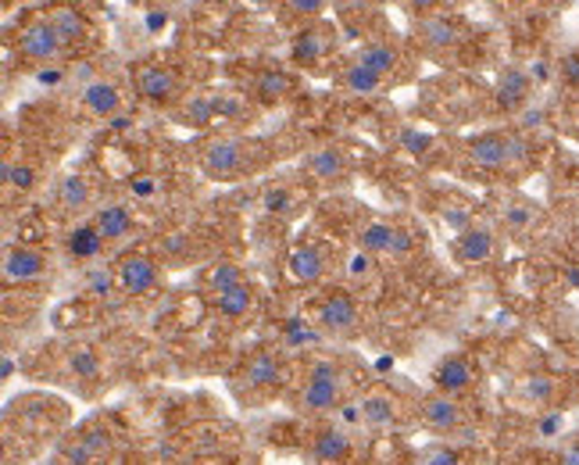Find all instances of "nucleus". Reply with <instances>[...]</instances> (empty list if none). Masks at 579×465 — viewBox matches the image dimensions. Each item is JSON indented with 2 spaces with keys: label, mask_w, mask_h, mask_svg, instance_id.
Returning <instances> with one entry per match:
<instances>
[{
  "label": "nucleus",
  "mask_w": 579,
  "mask_h": 465,
  "mask_svg": "<svg viewBox=\"0 0 579 465\" xmlns=\"http://www.w3.org/2000/svg\"><path fill=\"white\" fill-rule=\"evenodd\" d=\"M251 165V148L240 137H219L200 151V172L208 180H233Z\"/></svg>",
  "instance_id": "1"
},
{
  "label": "nucleus",
  "mask_w": 579,
  "mask_h": 465,
  "mask_svg": "<svg viewBox=\"0 0 579 465\" xmlns=\"http://www.w3.org/2000/svg\"><path fill=\"white\" fill-rule=\"evenodd\" d=\"M469 162L480 165L487 172H501V169H512L515 162H523L526 158V143L515 140L509 133H480L469 140Z\"/></svg>",
  "instance_id": "2"
},
{
  "label": "nucleus",
  "mask_w": 579,
  "mask_h": 465,
  "mask_svg": "<svg viewBox=\"0 0 579 465\" xmlns=\"http://www.w3.org/2000/svg\"><path fill=\"white\" fill-rule=\"evenodd\" d=\"M343 394V380H340V369L332 361H315L312 372H308V383L301 390V412H312V415H323L332 412L340 404Z\"/></svg>",
  "instance_id": "3"
},
{
  "label": "nucleus",
  "mask_w": 579,
  "mask_h": 465,
  "mask_svg": "<svg viewBox=\"0 0 579 465\" xmlns=\"http://www.w3.org/2000/svg\"><path fill=\"white\" fill-rule=\"evenodd\" d=\"M136 94L151 105H176L183 97V79L172 65H143L136 72Z\"/></svg>",
  "instance_id": "4"
},
{
  "label": "nucleus",
  "mask_w": 579,
  "mask_h": 465,
  "mask_svg": "<svg viewBox=\"0 0 579 465\" xmlns=\"http://www.w3.org/2000/svg\"><path fill=\"white\" fill-rule=\"evenodd\" d=\"M358 247L369 255H408L412 247V233L401 229L394 223H383V219H372L358 229Z\"/></svg>",
  "instance_id": "5"
},
{
  "label": "nucleus",
  "mask_w": 579,
  "mask_h": 465,
  "mask_svg": "<svg viewBox=\"0 0 579 465\" xmlns=\"http://www.w3.org/2000/svg\"><path fill=\"white\" fill-rule=\"evenodd\" d=\"M114 283H119L125 294H133V298H143V294H151V290L157 286V266H154V258L151 255H122L119 258V266H114Z\"/></svg>",
  "instance_id": "6"
},
{
  "label": "nucleus",
  "mask_w": 579,
  "mask_h": 465,
  "mask_svg": "<svg viewBox=\"0 0 579 465\" xmlns=\"http://www.w3.org/2000/svg\"><path fill=\"white\" fill-rule=\"evenodd\" d=\"M433 383H437L440 394H451V398L466 394V390L476 387V366H472V358L461 355V352L444 355V358L437 361V369H433Z\"/></svg>",
  "instance_id": "7"
},
{
  "label": "nucleus",
  "mask_w": 579,
  "mask_h": 465,
  "mask_svg": "<svg viewBox=\"0 0 579 465\" xmlns=\"http://www.w3.org/2000/svg\"><path fill=\"white\" fill-rule=\"evenodd\" d=\"M19 51L29 57V62H54V57H62L65 43H62V36H57V29L51 25V19H40L19 33Z\"/></svg>",
  "instance_id": "8"
},
{
  "label": "nucleus",
  "mask_w": 579,
  "mask_h": 465,
  "mask_svg": "<svg viewBox=\"0 0 579 465\" xmlns=\"http://www.w3.org/2000/svg\"><path fill=\"white\" fill-rule=\"evenodd\" d=\"M418 415H423V423L433 430V433H455L466 423V412H461V404L451 398V394H426L418 401Z\"/></svg>",
  "instance_id": "9"
},
{
  "label": "nucleus",
  "mask_w": 579,
  "mask_h": 465,
  "mask_svg": "<svg viewBox=\"0 0 579 465\" xmlns=\"http://www.w3.org/2000/svg\"><path fill=\"white\" fill-rule=\"evenodd\" d=\"M47 269V258H43L40 247L29 244H11L4 251V280L8 283H33Z\"/></svg>",
  "instance_id": "10"
},
{
  "label": "nucleus",
  "mask_w": 579,
  "mask_h": 465,
  "mask_svg": "<svg viewBox=\"0 0 579 465\" xmlns=\"http://www.w3.org/2000/svg\"><path fill=\"white\" fill-rule=\"evenodd\" d=\"M361 323L358 301L351 294H329L318 304V326L326 333H351Z\"/></svg>",
  "instance_id": "11"
},
{
  "label": "nucleus",
  "mask_w": 579,
  "mask_h": 465,
  "mask_svg": "<svg viewBox=\"0 0 579 465\" xmlns=\"http://www.w3.org/2000/svg\"><path fill=\"white\" fill-rule=\"evenodd\" d=\"M455 255L458 261H466V266H487V261H494L498 255V237L487 226H466L458 233Z\"/></svg>",
  "instance_id": "12"
},
{
  "label": "nucleus",
  "mask_w": 579,
  "mask_h": 465,
  "mask_svg": "<svg viewBox=\"0 0 579 465\" xmlns=\"http://www.w3.org/2000/svg\"><path fill=\"white\" fill-rule=\"evenodd\" d=\"M358 419L372 430H390L401 423V404L397 398L383 394V390H372V394L358 401Z\"/></svg>",
  "instance_id": "13"
},
{
  "label": "nucleus",
  "mask_w": 579,
  "mask_h": 465,
  "mask_svg": "<svg viewBox=\"0 0 579 465\" xmlns=\"http://www.w3.org/2000/svg\"><path fill=\"white\" fill-rule=\"evenodd\" d=\"M79 100H83V108L94 115V119H114L119 108H122V90L114 83H108V79H90L83 86Z\"/></svg>",
  "instance_id": "14"
},
{
  "label": "nucleus",
  "mask_w": 579,
  "mask_h": 465,
  "mask_svg": "<svg viewBox=\"0 0 579 465\" xmlns=\"http://www.w3.org/2000/svg\"><path fill=\"white\" fill-rule=\"evenodd\" d=\"M240 380L248 383L251 390H269V387H276L280 380H283V361H280V355L276 352H254L251 358H248V366H243V372H240Z\"/></svg>",
  "instance_id": "15"
},
{
  "label": "nucleus",
  "mask_w": 579,
  "mask_h": 465,
  "mask_svg": "<svg viewBox=\"0 0 579 465\" xmlns=\"http://www.w3.org/2000/svg\"><path fill=\"white\" fill-rule=\"evenodd\" d=\"M286 272L294 275L297 283L312 286V283H318L326 275V258H323V251H318V247L297 244L294 251H290V258H286Z\"/></svg>",
  "instance_id": "16"
},
{
  "label": "nucleus",
  "mask_w": 579,
  "mask_h": 465,
  "mask_svg": "<svg viewBox=\"0 0 579 465\" xmlns=\"http://www.w3.org/2000/svg\"><path fill=\"white\" fill-rule=\"evenodd\" d=\"M312 455L323 465H343L347 458L354 455V444H351V437H347L343 430L326 426V430H318L312 437Z\"/></svg>",
  "instance_id": "17"
},
{
  "label": "nucleus",
  "mask_w": 579,
  "mask_h": 465,
  "mask_svg": "<svg viewBox=\"0 0 579 465\" xmlns=\"http://www.w3.org/2000/svg\"><path fill=\"white\" fill-rule=\"evenodd\" d=\"M94 226L100 229V237L108 244L122 240L133 233V212H129V205H122V201H105V205L94 212Z\"/></svg>",
  "instance_id": "18"
},
{
  "label": "nucleus",
  "mask_w": 579,
  "mask_h": 465,
  "mask_svg": "<svg viewBox=\"0 0 579 465\" xmlns=\"http://www.w3.org/2000/svg\"><path fill=\"white\" fill-rule=\"evenodd\" d=\"M533 94V79L526 76L523 68H504L501 76H498V105L504 111H515V108H523L526 100Z\"/></svg>",
  "instance_id": "19"
},
{
  "label": "nucleus",
  "mask_w": 579,
  "mask_h": 465,
  "mask_svg": "<svg viewBox=\"0 0 579 465\" xmlns=\"http://www.w3.org/2000/svg\"><path fill=\"white\" fill-rule=\"evenodd\" d=\"M358 65H365V68L375 72V76L390 79L397 72V65H401V51L394 47V43H386V40H372V43H365V47L358 51Z\"/></svg>",
  "instance_id": "20"
},
{
  "label": "nucleus",
  "mask_w": 579,
  "mask_h": 465,
  "mask_svg": "<svg viewBox=\"0 0 579 465\" xmlns=\"http://www.w3.org/2000/svg\"><path fill=\"white\" fill-rule=\"evenodd\" d=\"M304 169H308L318 183H337L347 176V158L337 148H318L304 158Z\"/></svg>",
  "instance_id": "21"
},
{
  "label": "nucleus",
  "mask_w": 579,
  "mask_h": 465,
  "mask_svg": "<svg viewBox=\"0 0 579 465\" xmlns=\"http://www.w3.org/2000/svg\"><path fill=\"white\" fill-rule=\"evenodd\" d=\"M251 90L262 105H280V100H286L290 94H294V79H290L283 68H262L254 76Z\"/></svg>",
  "instance_id": "22"
},
{
  "label": "nucleus",
  "mask_w": 579,
  "mask_h": 465,
  "mask_svg": "<svg viewBox=\"0 0 579 465\" xmlns=\"http://www.w3.org/2000/svg\"><path fill=\"white\" fill-rule=\"evenodd\" d=\"M340 86L351 97H375L386 86V79L383 76H375L372 68H365V65H347L343 72H340Z\"/></svg>",
  "instance_id": "23"
},
{
  "label": "nucleus",
  "mask_w": 579,
  "mask_h": 465,
  "mask_svg": "<svg viewBox=\"0 0 579 465\" xmlns=\"http://www.w3.org/2000/svg\"><path fill=\"white\" fill-rule=\"evenodd\" d=\"M51 25L57 29V36H62L65 47H76V43H83L86 36H90V25H86L79 8H54Z\"/></svg>",
  "instance_id": "24"
},
{
  "label": "nucleus",
  "mask_w": 579,
  "mask_h": 465,
  "mask_svg": "<svg viewBox=\"0 0 579 465\" xmlns=\"http://www.w3.org/2000/svg\"><path fill=\"white\" fill-rule=\"evenodd\" d=\"M68 255L72 258H83V261H90V258H97L100 255V247H105L108 240L100 237V229L94 226V223H83V226H76V229H68Z\"/></svg>",
  "instance_id": "25"
},
{
  "label": "nucleus",
  "mask_w": 579,
  "mask_h": 465,
  "mask_svg": "<svg viewBox=\"0 0 579 465\" xmlns=\"http://www.w3.org/2000/svg\"><path fill=\"white\" fill-rule=\"evenodd\" d=\"M65 366L76 380H86V383H94L100 376V358H97V352L90 344H72L68 355H65Z\"/></svg>",
  "instance_id": "26"
},
{
  "label": "nucleus",
  "mask_w": 579,
  "mask_h": 465,
  "mask_svg": "<svg viewBox=\"0 0 579 465\" xmlns=\"http://www.w3.org/2000/svg\"><path fill=\"white\" fill-rule=\"evenodd\" d=\"M215 309H219L222 318H243V315L254 309V290H251V283L229 286L226 294L215 298Z\"/></svg>",
  "instance_id": "27"
},
{
  "label": "nucleus",
  "mask_w": 579,
  "mask_h": 465,
  "mask_svg": "<svg viewBox=\"0 0 579 465\" xmlns=\"http://www.w3.org/2000/svg\"><path fill=\"white\" fill-rule=\"evenodd\" d=\"M90 201H94V191L83 176H65L62 183H57V205H62L65 212H86L90 208Z\"/></svg>",
  "instance_id": "28"
},
{
  "label": "nucleus",
  "mask_w": 579,
  "mask_h": 465,
  "mask_svg": "<svg viewBox=\"0 0 579 465\" xmlns=\"http://www.w3.org/2000/svg\"><path fill=\"white\" fill-rule=\"evenodd\" d=\"M215 115H219V105H215L211 94H190V100H186V108H183L186 126H197V129L211 126Z\"/></svg>",
  "instance_id": "29"
},
{
  "label": "nucleus",
  "mask_w": 579,
  "mask_h": 465,
  "mask_svg": "<svg viewBox=\"0 0 579 465\" xmlns=\"http://www.w3.org/2000/svg\"><path fill=\"white\" fill-rule=\"evenodd\" d=\"M205 283L211 286V294L219 298V294H226L229 286L243 283V272H240V266H237V261H219V266H211V269H208Z\"/></svg>",
  "instance_id": "30"
},
{
  "label": "nucleus",
  "mask_w": 579,
  "mask_h": 465,
  "mask_svg": "<svg viewBox=\"0 0 579 465\" xmlns=\"http://www.w3.org/2000/svg\"><path fill=\"white\" fill-rule=\"evenodd\" d=\"M0 176H4V183L11 186V191H19V194H25V191H33L36 186V169L29 165V162H4V169H0Z\"/></svg>",
  "instance_id": "31"
},
{
  "label": "nucleus",
  "mask_w": 579,
  "mask_h": 465,
  "mask_svg": "<svg viewBox=\"0 0 579 465\" xmlns=\"http://www.w3.org/2000/svg\"><path fill=\"white\" fill-rule=\"evenodd\" d=\"M423 40L429 43V47H455L458 25L451 19H429V22H423Z\"/></svg>",
  "instance_id": "32"
},
{
  "label": "nucleus",
  "mask_w": 579,
  "mask_h": 465,
  "mask_svg": "<svg viewBox=\"0 0 579 465\" xmlns=\"http://www.w3.org/2000/svg\"><path fill=\"white\" fill-rule=\"evenodd\" d=\"M343 272H347V280H351V283H369L372 275H375V255L361 251V247H358V251L347 255Z\"/></svg>",
  "instance_id": "33"
},
{
  "label": "nucleus",
  "mask_w": 579,
  "mask_h": 465,
  "mask_svg": "<svg viewBox=\"0 0 579 465\" xmlns=\"http://www.w3.org/2000/svg\"><path fill=\"white\" fill-rule=\"evenodd\" d=\"M537 205H529V201H515V205H509L504 208V223H509L515 233H523V229H529L533 223H537Z\"/></svg>",
  "instance_id": "34"
},
{
  "label": "nucleus",
  "mask_w": 579,
  "mask_h": 465,
  "mask_svg": "<svg viewBox=\"0 0 579 465\" xmlns=\"http://www.w3.org/2000/svg\"><path fill=\"white\" fill-rule=\"evenodd\" d=\"M262 205L272 215H290V212H294V194H290L286 186H272V191H265Z\"/></svg>",
  "instance_id": "35"
},
{
  "label": "nucleus",
  "mask_w": 579,
  "mask_h": 465,
  "mask_svg": "<svg viewBox=\"0 0 579 465\" xmlns=\"http://www.w3.org/2000/svg\"><path fill=\"white\" fill-rule=\"evenodd\" d=\"M318 54H323V40H318V33H301L297 43H294L297 62H315Z\"/></svg>",
  "instance_id": "36"
},
{
  "label": "nucleus",
  "mask_w": 579,
  "mask_h": 465,
  "mask_svg": "<svg viewBox=\"0 0 579 465\" xmlns=\"http://www.w3.org/2000/svg\"><path fill=\"white\" fill-rule=\"evenodd\" d=\"M62 458H65L68 465H90L97 455L90 452V447H86V441H83V437H76V444H65Z\"/></svg>",
  "instance_id": "37"
},
{
  "label": "nucleus",
  "mask_w": 579,
  "mask_h": 465,
  "mask_svg": "<svg viewBox=\"0 0 579 465\" xmlns=\"http://www.w3.org/2000/svg\"><path fill=\"white\" fill-rule=\"evenodd\" d=\"M283 8L290 14H304V19H315V14H323L326 0H283Z\"/></svg>",
  "instance_id": "38"
},
{
  "label": "nucleus",
  "mask_w": 579,
  "mask_h": 465,
  "mask_svg": "<svg viewBox=\"0 0 579 465\" xmlns=\"http://www.w3.org/2000/svg\"><path fill=\"white\" fill-rule=\"evenodd\" d=\"M86 286H90V294H108V290H111V272L94 269L90 275H86Z\"/></svg>",
  "instance_id": "39"
},
{
  "label": "nucleus",
  "mask_w": 579,
  "mask_h": 465,
  "mask_svg": "<svg viewBox=\"0 0 579 465\" xmlns=\"http://www.w3.org/2000/svg\"><path fill=\"white\" fill-rule=\"evenodd\" d=\"M83 441H86V447H90V452H94L97 458L108 452V433H100V430H86V433H83Z\"/></svg>",
  "instance_id": "40"
},
{
  "label": "nucleus",
  "mask_w": 579,
  "mask_h": 465,
  "mask_svg": "<svg viewBox=\"0 0 579 465\" xmlns=\"http://www.w3.org/2000/svg\"><path fill=\"white\" fill-rule=\"evenodd\" d=\"M423 465H458L455 452H447V447H433V452H426Z\"/></svg>",
  "instance_id": "41"
},
{
  "label": "nucleus",
  "mask_w": 579,
  "mask_h": 465,
  "mask_svg": "<svg viewBox=\"0 0 579 465\" xmlns=\"http://www.w3.org/2000/svg\"><path fill=\"white\" fill-rule=\"evenodd\" d=\"M154 186H157L154 176H136V180H133V194H136V197H151Z\"/></svg>",
  "instance_id": "42"
},
{
  "label": "nucleus",
  "mask_w": 579,
  "mask_h": 465,
  "mask_svg": "<svg viewBox=\"0 0 579 465\" xmlns=\"http://www.w3.org/2000/svg\"><path fill=\"white\" fill-rule=\"evenodd\" d=\"M561 465H579V441H572V444H566L561 447V458H558Z\"/></svg>",
  "instance_id": "43"
},
{
  "label": "nucleus",
  "mask_w": 579,
  "mask_h": 465,
  "mask_svg": "<svg viewBox=\"0 0 579 465\" xmlns=\"http://www.w3.org/2000/svg\"><path fill=\"white\" fill-rule=\"evenodd\" d=\"M36 83L40 86H57V83H62V72H57V68H43V72H36Z\"/></svg>",
  "instance_id": "44"
},
{
  "label": "nucleus",
  "mask_w": 579,
  "mask_h": 465,
  "mask_svg": "<svg viewBox=\"0 0 579 465\" xmlns=\"http://www.w3.org/2000/svg\"><path fill=\"white\" fill-rule=\"evenodd\" d=\"M566 76L572 83H579V57H569V62H566Z\"/></svg>",
  "instance_id": "45"
},
{
  "label": "nucleus",
  "mask_w": 579,
  "mask_h": 465,
  "mask_svg": "<svg viewBox=\"0 0 579 465\" xmlns=\"http://www.w3.org/2000/svg\"><path fill=\"white\" fill-rule=\"evenodd\" d=\"M408 4H412L415 11H433V8L440 4V0H408Z\"/></svg>",
  "instance_id": "46"
},
{
  "label": "nucleus",
  "mask_w": 579,
  "mask_h": 465,
  "mask_svg": "<svg viewBox=\"0 0 579 465\" xmlns=\"http://www.w3.org/2000/svg\"><path fill=\"white\" fill-rule=\"evenodd\" d=\"M148 25H151V29L165 25V14H157V11H154V14H148Z\"/></svg>",
  "instance_id": "47"
},
{
  "label": "nucleus",
  "mask_w": 579,
  "mask_h": 465,
  "mask_svg": "<svg viewBox=\"0 0 579 465\" xmlns=\"http://www.w3.org/2000/svg\"><path fill=\"white\" fill-rule=\"evenodd\" d=\"M4 4H14V0H4Z\"/></svg>",
  "instance_id": "48"
}]
</instances>
